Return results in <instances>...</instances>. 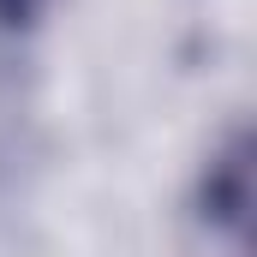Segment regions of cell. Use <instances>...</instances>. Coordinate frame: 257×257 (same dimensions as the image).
Wrapping results in <instances>:
<instances>
[{"label": "cell", "mask_w": 257, "mask_h": 257, "mask_svg": "<svg viewBox=\"0 0 257 257\" xmlns=\"http://www.w3.org/2000/svg\"><path fill=\"white\" fill-rule=\"evenodd\" d=\"M251 203H257L251 138H245V126H233L197 168V221L209 233H221L233 251H245L251 245Z\"/></svg>", "instance_id": "obj_1"}, {"label": "cell", "mask_w": 257, "mask_h": 257, "mask_svg": "<svg viewBox=\"0 0 257 257\" xmlns=\"http://www.w3.org/2000/svg\"><path fill=\"white\" fill-rule=\"evenodd\" d=\"M54 0H0V30H36Z\"/></svg>", "instance_id": "obj_2"}]
</instances>
